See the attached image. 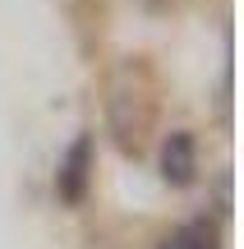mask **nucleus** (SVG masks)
I'll use <instances>...</instances> for the list:
<instances>
[{"instance_id": "f03ea898", "label": "nucleus", "mask_w": 244, "mask_h": 249, "mask_svg": "<svg viewBox=\"0 0 244 249\" xmlns=\"http://www.w3.org/2000/svg\"><path fill=\"white\" fill-rule=\"evenodd\" d=\"M157 166H162V180L171 189H189L198 180V139L194 129H171L162 139V152H157Z\"/></svg>"}, {"instance_id": "f257e3e1", "label": "nucleus", "mask_w": 244, "mask_h": 249, "mask_svg": "<svg viewBox=\"0 0 244 249\" xmlns=\"http://www.w3.org/2000/svg\"><path fill=\"white\" fill-rule=\"evenodd\" d=\"M92 171H97V139L92 129H79L74 143L60 152V166H55V194L65 208H83L92 194Z\"/></svg>"}, {"instance_id": "7ed1b4c3", "label": "nucleus", "mask_w": 244, "mask_h": 249, "mask_svg": "<svg viewBox=\"0 0 244 249\" xmlns=\"http://www.w3.org/2000/svg\"><path fill=\"white\" fill-rule=\"evenodd\" d=\"M157 249H226L221 245V226L212 217H194V222H180L157 240Z\"/></svg>"}]
</instances>
